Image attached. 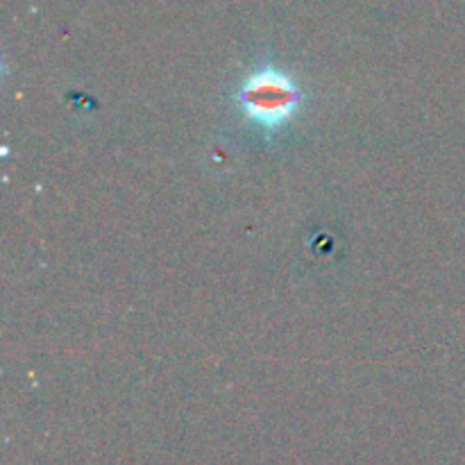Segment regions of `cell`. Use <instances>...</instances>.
<instances>
[{
    "instance_id": "1",
    "label": "cell",
    "mask_w": 465,
    "mask_h": 465,
    "mask_svg": "<svg viewBox=\"0 0 465 465\" xmlns=\"http://www.w3.org/2000/svg\"><path fill=\"white\" fill-rule=\"evenodd\" d=\"M298 86L289 80V75L275 68L252 73L239 94V103L250 121H257V125L268 130L282 125L298 107Z\"/></svg>"
}]
</instances>
